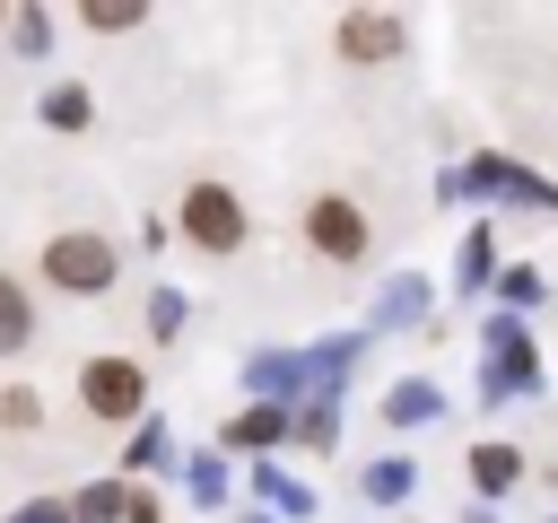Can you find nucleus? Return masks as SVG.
Returning a JSON list of instances; mask_svg holds the SVG:
<instances>
[{
    "mask_svg": "<svg viewBox=\"0 0 558 523\" xmlns=\"http://www.w3.org/2000/svg\"><path fill=\"white\" fill-rule=\"evenodd\" d=\"M35 270H44V279H52L61 296H105L122 262H113V244H105V235L70 227V235H52V244H44V262H35Z\"/></svg>",
    "mask_w": 558,
    "mask_h": 523,
    "instance_id": "1",
    "label": "nucleus"
},
{
    "mask_svg": "<svg viewBox=\"0 0 558 523\" xmlns=\"http://www.w3.org/2000/svg\"><path fill=\"white\" fill-rule=\"evenodd\" d=\"M174 218H183V235H192L201 253H235V244H244V227H253V218H244V200H235L227 183H192V192L174 200Z\"/></svg>",
    "mask_w": 558,
    "mask_h": 523,
    "instance_id": "2",
    "label": "nucleus"
},
{
    "mask_svg": "<svg viewBox=\"0 0 558 523\" xmlns=\"http://www.w3.org/2000/svg\"><path fill=\"white\" fill-rule=\"evenodd\" d=\"M78 401H87L96 418H131V410L148 401V375H140L131 357H87V366H78Z\"/></svg>",
    "mask_w": 558,
    "mask_h": 523,
    "instance_id": "3",
    "label": "nucleus"
},
{
    "mask_svg": "<svg viewBox=\"0 0 558 523\" xmlns=\"http://www.w3.org/2000/svg\"><path fill=\"white\" fill-rule=\"evenodd\" d=\"M392 52H401V17H392V9H349V17H340V61L375 70V61H392Z\"/></svg>",
    "mask_w": 558,
    "mask_h": 523,
    "instance_id": "4",
    "label": "nucleus"
},
{
    "mask_svg": "<svg viewBox=\"0 0 558 523\" xmlns=\"http://www.w3.org/2000/svg\"><path fill=\"white\" fill-rule=\"evenodd\" d=\"M305 235H314V244H323L331 262H357V253H366V218H357V209H349L340 192H323V200L305 209Z\"/></svg>",
    "mask_w": 558,
    "mask_h": 523,
    "instance_id": "5",
    "label": "nucleus"
},
{
    "mask_svg": "<svg viewBox=\"0 0 558 523\" xmlns=\"http://www.w3.org/2000/svg\"><path fill=\"white\" fill-rule=\"evenodd\" d=\"M26 340H35V296L0 270V357H9V349H26Z\"/></svg>",
    "mask_w": 558,
    "mask_h": 523,
    "instance_id": "6",
    "label": "nucleus"
},
{
    "mask_svg": "<svg viewBox=\"0 0 558 523\" xmlns=\"http://www.w3.org/2000/svg\"><path fill=\"white\" fill-rule=\"evenodd\" d=\"M514 471H523L514 445H480V453H471V479H480V488H514Z\"/></svg>",
    "mask_w": 558,
    "mask_h": 523,
    "instance_id": "7",
    "label": "nucleus"
},
{
    "mask_svg": "<svg viewBox=\"0 0 558 523\" xmlns=\"http://www.w3.org/2000/svg\"><path fill=\"white\" fill-rule=\"evenodd\" d=\"M35 418H44V392H26V384H9V392H0V427H9V436H26Z\"/></svg>",
    "mask_w": 558,
    "mask_h": 523,
    "instance_id": "8",
    "label": "nucleus"
},
{
    "mask_svg": "<svg viewBox=\"0 0 558 523\" xmlns=\"http://www.w3.org/2000/svg\"><path fill=\"white\" fill-rule=\"evenodd\" d=\"M78 26H96V35H122V26H140V9H131V0H87V9H78Z\"/></svg>",
    "mask_w": 558,
    "mask_h": 523,
    "instance_id": "9",
    "label": "nucleus"
},
{
    "mask_svg": "<svg viewBox=\"0 0 558 523\" xmlns=\"http://www.w3.org/2000/svg\"><path fill=\"white\" fill-rule=\"evenodd\" d=\"M366 488H375V497H401V488H410V462H375V479H366Z\"/></svg>",
    "mask_w": 558,
    "mask_h": 523,
    "instance_id": "10",
    "label": "nucleus"
}]
</instances>
